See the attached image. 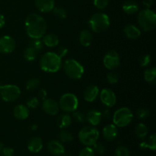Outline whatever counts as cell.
<instances>
[{"label": "cell", "instance_id": "cell-1", "mask_svg": "<svg viewBox=\"0 0 156 156\" xmlns=\"http://www.w3.org/2000/svg\"><path fill=\"white\" fill-rule=\"evenodd\" d=\"M25 31L30 39H41L47 31V24L45 19L37 13H30L24 21Z\"/></svg>", "mask_w": 156, "mask_h": 156}, {"label": "cell", "instance_id": "cell-2", "mask_svg": "<svg viewBox=\"0 0 156 156\" xmlns=\"http://www.w3.org/2000/svg\"><path fill=\"white\" fill-rule=\"evenodd\" d=\"M62 66V58L54 52H47L40 60V67L45 73H57Z\"/></svg>", "mask_w": 156, "mask_h": 156}, {"label": "cell", "instance_id": "cell-3", "mask_svg": "<svg viewBox=\"0 0 156 156\" xmlns=\"http://www.w3.org/2000/svg\"><path fill=\"white\" fill-rule=\"evenodd\" d=\"M111 21L109 16L104 12H97L91 15L88 21L90 29L96 34L106 31L110 27Z\"/></svg>", "mask_w": 156, "mask_h": 156}, {"label": "cell", "instance_id": "cell-4", "mask_svg": "<svg viewBox=\"0 0 156 156\" xmlns=\"http://www.w3.org/2000/svg\"><path fill=\"white\" fill-rule=\"evenodd\" d=\"M139 25L144 31H152L156 27V15L150 9H144L140 11L137 15Z\"/></svg>", "mask_w": 156, "mask_h": 156}, {"label": "cell", "instance_id": "cell-5", "mask_svg": "<svg viewBox=\"0 0 156 156\" xmlns=\"http://www.w3.org/2000/svg\"><path fill=\"white\" fill-rule=\"evenodd\" d=\"M66 75L69 78L75 80L80 79L83 76L85 69L83 66L75 59H68L62 66Z\"/></svg>", "mask_w": 156, "mask_h": 156}, {"label": "cell", "instance_id": "cell-6", "mask_svg": "<svg viewBox=\"0 0 156 156\" xmlns=\"http://www.w3.org/2000/svg\"><path fill=\"white\" fill-rule=\"evenodd\" d=\"M99 131L93 126H87L82 128L79 132V140L85 146H92L99 139Z\"/></svg>", "mask_w": 156, "mask_h": 156}, {"label": "cell", "instance_id": "cell-7", "mask_svg": "<svg viewBox=\"0 0 156 156\" xmlns=\"http://www.w3.org/2000/svg\"><path fill=\"white\" fill-rule=\"evenodd\" d=\"M113 123L117 127L127 126L133 118V114L129 108L123 107L117 109L112 116Z\"/></svg>", "mask_w": 156, "mask_h": 156}, {"label": "cell", "instance_id": "cell-8", "mask_svg": "<svg viewBox=\"0 0 156 156\" xmlns=\"http://www.w3.org/2000/svg\"><path fill=\"white\" fill-rule=\"evenodd\" d=\"M59 107L64 112L73 113L79 107V99L73 93H65L59 98Z\"/></svg>", "mask_w": 156, "mask_h": 156}, {"label": "cell", "instance_id": "cell-9", "mask_svg": "<svg viewBox=\"0 0 156 156\" xmlns=\"http://www.w3.org/2000/svg\"><path fill=\"white\" fill-rule=\"evenodd\" d=\"M21 95V89L15 85H0V96L5 102H13Z\"/></svg>", "mask_w": 156, "mask_h": 156}, {"label": "cell", "instance_id": "cell-10", "mask_svg": "<svg viewBox=\"0 0 156 156\" xmlns=\"http://www.w3.org/2000/svg\"><path fill=\"white\" fill-rule=\"evenodd\" d=\"M103 63L105 68L108 70L116 69L120 66V55L116 50H110L103 58Z\"/></svg>", "mask_w": 156, "mask_h": 156}, {"label": "cell", "instance_id": "cell-11", "mask_svg": "<svg viewBox=\"0 0 156 156\" xmlns=\"http://www.w3.org/2000/svg\"><path fill=\"white\" fill-rule=\"evenodd\" d=\"M99 97L101 103L107 108H112L117 103V96L110 88H103L99 92Z\"/></svg>", "mask_w": 156, "mask_h": 156}, {"label": "cell", "instance_id": "cell-12", "mask_svg": "<svg viewBox=\"0 0 156 156\" xmlns=\"http://www.w3.org/2000/svg\"><path fill=\"white\" fill-rule=\"evenodd\" d=\"M16 47V42L12 37L9 35L0 37V53L3 54L12 53Z\"/></svg>", "mask_w": 156, "mask_h": 156}, {"label": "cell", "instance_id": "cell-13", "mask_svg": "<svg viewBox=\"0 0 156 156\" xmlns=\"http://www.w3.org/2000/svg\"><path fill=\"white\" fill-rule=\"evenodd\" d=\"M44 112L50 116H56L59 113V107L58 102L52 98H46L42 104Z\"/></svg>", "mask_w": 156, "mask_h": 156}, {"label": "cell", "instance_id": "cell-14", "mask_svg": "<svg viewBox=\"0 0 156 156\" xmlns=\"http://www.w3.org/2000/svg\"><path fill=\"white\" fill-rule=\"evenodd\" d=\"M47 149L51 155L54 156L62 155L66 152L63 145L59 140H50L47 143Z\"/></svg>", "mask_w": 156, "mask_h": 156}, {"label": "cell", "instance_id": "cell-15", "mask_svg": "<svg viewBox=\"0 0 156 156\" xmlns=\"http://www.w3.org/2000/svg\"><path fill=\"white\" fill-rule=\"evenodd\" d=\"M34 5L39 12L48 13L55 7V0H34Z\"/></svg>", "mask_w": 156, "mask_h": 156}, {"label": "cell", "instance_id": "cell-16", "mask_svg": "<svg viewBox=\"0 0 156 156\" xmlns=\"http://www.w3.org/2000/svg\"><path fill=\"white\" fill-rule=\"evenodd\" d=\"M99 88L97 85H90L85 88V89L83 91V97L85 101L87 102H91L94 101L98 96L99 95Z\"/></svg>", "mask_w": 156, "mask_h": 156}, {"label": "cell", "instance_id": "cell-17", "mask_svg": "<svg viewBox=\"0 0 156 156\" xmlns=\"http://www.w3.org/2000/svg\"><path fill=\"white\" fill-rule=\"evenodd\" d=\"M102 136L108 141H113L118 136V129L114 123H110L103 128Z\"/></svg>", "mask_w": 156, "mask_h": 156}, {"label": "cell", "instance_id": "cell-18", "mask_svg": "<svg viewBox=\"0 0 156 156\" xmlns=\"http://www.w3.org/2000/svg\"><path fill=\"white\" fill-rule=\"evenodd\" d=\"M85 120L89 123L91 126H96L99 125L101 122L102 120V116L101 113L98 110H90L88 111L85 115Z\"/></svg>", "mask_w": 156, "mask_h": 156}, {"label": "cell", "instance_id": "cell-19", "mask_svg": "<svg viewBox=\"0 0 156 156\" xmlns=\"http://www.w3.org/2000/svg\"><path fill=\"white\" fill-rule=\"evenodd\" d=\"M124 34L128 39L136 41L141 36V30L134 24H127L123 29Z\"/></svg>", "mask_w": 156, "mask_h": 156}, {"label": "cell", "instance_id": "cell-20", "mask_svg": "<svg viewBox=\"0 0 156 156\" xmlns=\"http://www.w3.org/2000/svg\"><path fill=\"white\" fill-rule=\"evenodd\" d=\"M29 114H30V111L26 105H18L13 110L14 117L18 120H26L29 117Z\"/></svg>", "mask_w": 156, "mask_h": 156}, {"label": "cell", "instance_id": "cell-21", "mask_svg": "<svg viewBox=\"0 0 156 156\" xmlns=\"http://www.w3.org/2000/svg\"><path fill=\"white\" fill-rule=\"evenodd\" d=\"M43 141L40 137H33L27 143V149L31 153H38L43 149Z\"/></svg>", "mask_w": 156, "mask_h": 156}, {"label": "cell", "instance_id": "cell-22", "mask_svg": "<svg viewBox=\"0 0 156 156\" xmlns=\"http://www.w3.org/2000/svg\"><path fill=\"white\" fill-rule=\"evenodd\" d=\"M79 43L85 47H89L93 41V35L89 30H83L79 34Z\"/></svg>", "mask_w": 156, "mask_h": 156}, {"label": "cell", "instance_id": "cell-23", "mask_svg": "<svg viewBox=\"0 0 156 156\" xmlns=\"http://www.w3.org/2000/svg\"><path fill=\"white\" fill-rule=\"evenodd\" d=\"M42 42L44 46L47 47H55L59 44V37L54 34H44L42 37Z\"/></svg>", "mask_w": 156, "mask_h": 156}, {"label": "cell", "instance_id": "cell-24", "mask_svg": "<svg viewBox=\"0 0 156 156\" xmlns=\"http://www.w3.org/2000/svg\"><path fill=\"white\" fill-rule=\"evenodd\" d=\"M72 122H73V118L69 114H68V113L60 114L56 120L57 126L61 129L68 128L72 124Z\"/></svg>", "mask_w": 156, "mask_h": 156}, {"label": "cell", "instance_id": "cell-25", "mask_svg": "<svg viewBox=\"0 0 156 156\" xmlns=\"http://www.w3.org/2000/svg\"><path fill=\"white\" fill-rule=\"evenodd\" d=\"M123 10L127 15H134V14L137 13L139 11V5L135 1L133 0H129L123 3Z\"/></svg>", "mask_w": 156, "mask_h": 156}, {"label": "cell", "instance_id": "cell-26", "mask_svg": "<svg viewBox=\"0 0 156 156\" xmlns=\"http://www.w3.org/2000/svg\"><path fill=\"white\" fill-rule=\"evenodd\" d=\"M140 148L143 149H149L152 151L156 149V135L155 133L152 134L147 138V140H143V141L140 143Z\"/></svg>", "mask_w": 156, "mask_h": 156}, {"label": "cell", "instance_id": "cell-27", "mask_svg": "<svg viewBox=\"0 0 156 156\" xmlns=\"http://www.w3.org/2000/svg\"><path fill=\"white\" fill-rule=\"evenodd\" d=\"M148 128L146 125L143 123H139L138 124L136 125L135 130V135L137 138L140 139V140H144L146 139V136L148 135Z\"/></svg>", "mask_w": 156, "mask_h": 156}, {"label": "cell", "instance_id": "cell-28", "mask_svg": "<svg viewBox=\"0 0 156 156\" xmlns=\"http://www.w3.org/2000/svg\"><path fill=\"white\" fill-rule=\"evenodd\" d=\"M37 56V51L31 46L26 47L23 53V57L27 62H33Z\"/></svg>", "mask_w": 156, "mask_h": 156}, {"label": "cell", "instance_id": "cell-29", "mask_svg": "<svg viewBox=\"0 0 156 156\" xmlns=\"http://www.w3.org/2000/svg\"><path fill=\"white\" fill-rule=\"evenodd\" d=\"M58 138H59V141H60L61 143H69L73 141L74 136L69 131L66 130V129H62L58 134Z\"/></svg>", "mask_w": 156, "mask_h": 156}, {"label": "cell", "instance_id": "cell-30", "mask_svg": "<svg viewBox=\"0 0 156 156\" xmlns=\"http://www.w3.org/2000/svg\"><path fill=\"white\" fill-rule=\"evenodd\" d=\"M144 79L148 83L155 85L156 82V68L151 67L144 72Z\"/></svg>", "mask_w": 156, "mask_h": 156}, {"label": "cell", "instance_id": "cell-31", "mask_svg": "<svg viewBox=\"0 0 156 156\" xmlns=\"http://www.w3.org/2000/svg\"><path fill=\"white\" fill-rule=\"evenodd\" d=\"M40 82L39 79L37 78H32V79H29L25 85V88L27 91H34V90L37 89L40 86Z\"/></svg>", "mask_w": 156, "mask_h": 156}, {"label": "cell", "instance_id": "cell-32", "mask_svg": "<svg viewBox=\"0 0 156 156\" xmlns=\"http://www.w3.org/2000/svg\"><path fill=\"white\" fill-rule=\"evenodd\" d=\"M53 13L58 19L64 20L67 18V12L62 7H54L53 10Z\"/></svg>", "mask_w": 156, "mask_h": 156}, {"label": "cell", "instance_id": "cell-33", "mask_svg": "<svg viewBox=\"0 0 156 156\" xmlns=\"http://www.w3.org/2000/svg\"><path fill=\"white\" fill-rule=\"evenodd\" d=\"M26 106L29 108V109H36L40 106V100L38 98L33 97L29 98L27 101L26 103Z\"/></svg>", "mask_w": 156, "mask_h": 156}, {"label": "cell", "instance_id": "cell-34", "mask_svg": "<svg viewBox=\"0 0 156 156\" xmlns=\"http://www.w3.org/2000/svg\"><path fill=\"white\" fill-rule=\"evenodd\" d=\"M119 79H120V76H119L118 73L114 72L112 70V72H110L108 75H107V80L109 82L110 84H117L118 82Z\"/></svg>", "mask_w": 156, "mask_h": 156}, {"label": "cell", "instance_id": "cell-35", "mask_svg": "<svg viewBox=\"0 0 156 156\" xmlns=\"http://www.w3.org/2000/svg\"><path fill=\"white\" fill-rule=\"evenodd\" d=\"M73 118L76 120L77 123H82L85 122V116L83 113L79 111H75L73 112Z\"/></svg>", "mask_w": 156, "mask_h": 156}, {"label": "cell", "instance_id": "cell-36", "mask_svg": "<svg viewBox=\"0 0 156 156\" xmlns=\"http://www.w3.org/2000/svg\"><path fill=\"white\" fill-rule=\"evenodd\" d=\"M139 63L140 66L143 68L144 67H147L149 64L151 63V56L149 54H144L140 58L139 60Z\"/></svg>", "mask_w": 156, "mask_h": 156}, {"label": "cell", "instance_id": "cell-37", "mask_svg": "<svg viewBox=\"0 0 156 156\" xmlns=\"http://www.w3.org/2000/svg\"><path fill=\"white\" fill-rule=\"evenodd\" d=\"M95 152L91 146H85L79 152V156H94Z\"/></svg>", "mask_w": 156, "mask_h": 156}, {"label": "cell", "instance_id": "cell-38", "mask_svg": "<svg viewBox=\"0 0 156 156\" xmlns=\"http://www.w3.org/2000/svg\"><path fill=\"white\" fill-rule=\"evenodd\" d=\"M115 156H130V152L125 146H119L115 150Z\"/></svg>", "mask_w": 156, "mask_h": 156}, {"label": "cell", "instance_id": "cell-39", "mask_svg": "<svg viewBox=\"0 0 156 156\" xmlns=\"http://www.w3.org/2000/svg\"><path fill=\"white\" fill-rule=\"evenodd\" d=\"M93 149L94 150L95 153L99 154V155H104L106 151V147L105 145L101 143H96L93 145Z\"/></svg>", "mask_w": 156, "mask_h": 156}, {"label": "cell", "instance_id": "cell-40", "mask_svg": "<svg viewBox=\"0 0 156 156\" xmlns=\"http://www.w3.org/2000/svg\"><path fill=\"white\" fill-rule=\"evenodd\" d=\"M150 114V112L148 109L146 108H140L139 110H137L136 113V115L140 120H143V119L147 118L148 117Z\"/></svg>", "mask_w": 156, "mask_h": 156}, {"label": "cell", "instance_id": "cell-41", "mask_svg": "<svg viewBox=\"0 0 156 156\" xmlns=\"http://www.w3.org/2000/svg\"><path fill=\"white\" fill-rule=\"evenodd\" d=\"M110 0H93L94 5L98 9H104L109 5Z\"/></svg>", "mask_w": 156, "mask_h": 156}, {"label": "cell", "instance_id": "cell-42", "mask_svg": "<svg viewBox=\"0 0 156 156\" xmlns=\"http://www.w3.org/2000/svg\"><path fill=\"white\" fill-rule=\"evenodd\" d=\"M30 46L38 52L42 50L44 47V44L41 39H32L31 42H30Z\"/></svg>", "mask_w": 156, "mask_h": 156}, {"label": "cell", "instance_id": "cell-43", "mask_svg": "<svg viewBox=\"0 0 156 156\" xmlns=\"http://www.w3.org/2000/svg\"><path fill=\"white\" fill-rule=\"evenodd\" d=\"M69 50L68 49L66 48V47H60L59 49H58L57 51V54L59 55V56L60 58H63L64 56H66L68 53Z\"/></svg>", "mask_w": 156, "mask_h": 156}, {"label": "cell", "instance_id": "cell-44", "mask_svg": "<svg viewBox=\"0 0 156 156\" xmlns=\"http://www.w3.org/2000/svg\"><path fill=\"white\" fill-rule=\"evenodd\" d=\"M3 156H13L14 155V149L10 147H4L2 151Z\"/></svg>", "mask_w": 156, "mask_h": 156}, {"label": "cell", "instance_id": "cell-45", "mask_svg": "<svg viewBox=\"0 0 156 156\" xmlns=\"http://www.w3.org/2000/svg\"><path fill=\"white\" fill-rule=\"evenodd\" d=\"M38 96L41 99H42L43 101L45 100L47 97V91H46L44 88H41L38 91Z\"/></svg>", "mask_w": 156, "mask_h": 156}, {"label": "cell", "instance_id": "cell-46", "mask_svg": "<svg viewBox=\"0 0 156 156\" xmlns=\"http://www.w3.org/2000/svg\"><path fill=\"white\" fill-rule=\"evenodd\" d=\"M102 118L105 119H110L111 117H112V114H111V111H110L109 109H106L104 111V112L101 114Z\"/></svg>", "mask_w": 156, "mask_h": 156}, {"label": "cell", "instance_id": "cell-47", "mask_svg": "<svg viewBox=\"0 0 156 156\" xmlns=\"http://www.w3.org/2000/svg\"><path fill=\"white\" fill-rule=\"evenodd\" d=\"M143 4L146 7V9H150L153 5V0H143Z\"/></svg>", "mask_w": 156, "mask_h": 156}, {"label": "cell", "instance_id": "cell-48", "mask_svg": "<svg viewBox=\"0 0 156 156\" xmlns=\"http://www.w3.org/2000/svg\"><path fill=\"white\" fill-rule=\"evenodd\" d=\"M5 24V19L4 15L0 14V29L4 27Z\"/></svg>", "mask_w": 156, "mask_h": 156}, {"label": "cell", "instance_id": "cell-49", "mask_svg": "<svg viewBox=\"0 0 156 156\" xmlns=\"http://www.w3.org/2000/svg\"><path fill=\"white\" fill-rule=\"evenodd\" d=\"M37 124H32L31 126H30V129H31V130H37Z\"/></svg>", "mask_w": 156, "mask_h": 156}, {"label": "cell", "instance_id": "cell-50", "mask_svg": "<svg viewBox=\"0 0 156 156\" xmlns=\"http://www.w3.org/2000/svg\"><path fill=\"white\" fill-rule=\"evenodd\" d=\"M3 148H4V144H3V143H2V142H0V152H1L2 151Z\"/></svg>", "mask_w": 156, "mask_h": 156}, {"label": "cell", "instance_id": "cell-51", "mask_svg": "<svg viewBox=\"0 0 156 156\" xmlns=\"http://www.w3.org/2000/svg\"><path fill=\"white\" fill-rule=\"evenodd\" d=\"M63 156H73V155H72L71 153H69V152H68V153H66V152H65L63 153Z\"/></svg>", "mask_w": 156, "mask_h": 156}]
</instances>
